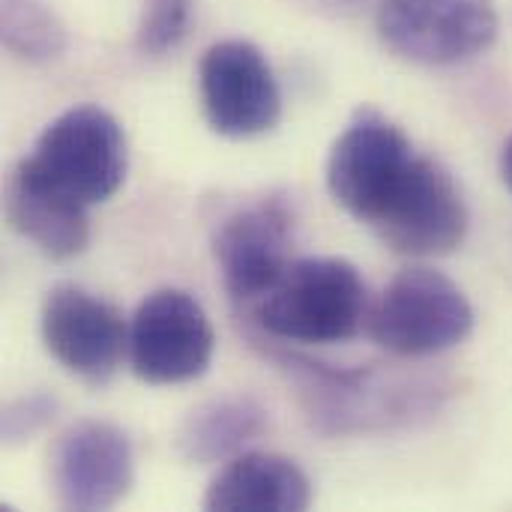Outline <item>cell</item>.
I'll return each mask as SVG.
<instances>
[{"mask_svg":"<svg viewBox=\"0 0 512 512\" xmlns=\"http://www.w3.org/2000/svg\"><path fill=\"white\" fill-rule=\"evenodd\" d=\"M312 504L306 471L276 453H240L210 483L204 507L213 512H303Z\"/></svg>","mask_w":512,"mask_h":512,"instance_id":"13","label":"cell"},{"mask_svg":"<svg viewBox=\"0 0 512 512\" xmlns=\"http://www.w3.org/2000/svg\"><path fill=\"white\" fill-rule=\"evenodd\" d=\"M294 219L279 198H264L231 213L213 237V261L234 300H261L291 264Z\"/></svg>","mask_w":512,"mask_h":512,"instance_id":"11","label":"cell"},{"mask_svg":"<svg viewBox=\"0 0 512 512\" xmlns=\"http://www.w3.org/2000/svg\"><path fill=\"white\" fill-rule=\"evenodd\" d=\"M474 330V306L465 291L432 267H408L393 276L369 312L375 345L396 357H432L462 345Z\"/></svg>","mask_w":512,"mask_h":512,"instance_id":"3","label":"cell"},{"mask_svg":"<svg viewBox=\"0 0 512 512\" xmlns=\"http://www.w3.org/2000/svg\"><path fill=\"white\" fill-rule=\"evenodd\" d=\"M24 162L51 186L93 207L123 186L129 147L114 114L99 105H78L42 129Z\"/></svg>","mask_w":512,"mask_h":512,"instance_id":"4","label":"cell"},{"mask_svg":"<svg viewBox=\"0 0 512 512\" xmlns=\"http://www.w3.org/2000/svg\"><path fill=\"white\" fill-rule=\"evenodd\" d=\"M330 9H336V12H357V9H363L369 0H324Z\"/></svg>","mask_w":512,"mask_h":512,"instance_id":"19","label":"cell"},{"mask_svg":"<svg viewBox=\"0 0 512 512\" xmlns=\"http://www.w3.org/2000/svg\"><path fill=\"white\" fill-rule=\"evenodd\" d=\"M54 411V402L45 396H30V399H18L15 405L6 408L3 414V438L6 441H18L33 435Z\"/></svg>","mask_w":512,"mask_h":512,"instance_id":"17","label":"cell"},{"mask_svg":"<svg viewBox=\"0 0 512 512\" xmlns=\"http://www.w3.org/2000/svg\"><path fill=\"white\" fill-rule=\"evenodd\" d=\"M372 231L399 255H447L468 234V204L450 171L420 156L402 195Z\"/></svg>","mask_w":512,"mask_h":512,"instance_id":"10","label":"cell"},{"mask_svg":"<svg viewBox=\"0 0 512 512\" xmlns=\"http://www.w3.org/2000/svg\"><path fill=\"white\" fill-rule=\"evenodd\" d=\"M198 93L210 129L222 138H258L282 117V90L273 66L243 39H225L198 63Z\"/></svg>","mask_w":512,"mask_h":512,"instance_id":"7","label":"cell"},{"mask_svg":"<svg viewBox=\"0 0 512 512\" xmlns=\"http://www.w3.org/2000/svg\"><path fill=\"white\" fill-rule=\"evenodd\" d=\"M3 210L12 231L51 261H69L90 243V207L42 180L24 159L9 171Z\"/></svg>","mask_w":512,"mask_h":512,"instance_id":"12","label":"cell"},{"mask_svg":"<svg viewBox=\"0 0 512 512\" xmlns=\"http://www.w3.org/2000/svg\"><path fill=\"white\" fill-rule=\"evenodd\" d=\"M132 480V444L114 423L81 420L51 450V492L63 510H111L129 495Z\"/></svg>","mask_w":512,"mask_h":512,"instance_id":"9","label":"cell"},{"mask_svg":"<svg viewBox=\"0 0 512 512\" xmlns=\"http://www.w3.org/2000/svg\"><path fill=\"white\" fill-rule=\"evenodd\" d=\"M189 24V0H144L138 21L141 54L159 57L180 45Z\"/></svg>","mask_w":512,"mask_h":512,"instance_id":"16","label":"cell"},{"mask_svg":"<svg viewBox=\"0 0 512 512\" xmlns=\"http://www.w3.org/2000/svg\"><path fill=\"white\" fill-rule=\"evenodd\" d=\"M420 153L384 114L363 108L333 141L327 156V189L333 201L369 228L402 195Z\"/></svg>","mask_w":512,"mask_h":512,"instance_id":"2","label":"cell"},{"mask_svg":"<svg viewBox=\"0 0 512 512\" xmlns=\"http://www.w3.org/2000/svg\"><path fill=\"white\" fill-rule=\"evenodd\" d=\"M39 327L48 354L87 384H105L129 351L120 312L75 285H54L45 294Z\"/></svg>","mask_w":512,"mask_h":512,"instance_id":"8","label":"cell"},{"mask_svg":"<svg viewBox=\"0 0 512 512\" xmlns=\"http://www.w3.org/2000/svg\"><path fill=\"white\" fill-rule=\"evenodd\" d=\"M0 36L15 57L33 63L54 60L66 48V27L45 0H3Z\"/></svg>","mask_w":512,"mask_h":512,"instance_id":"15","label":"cell"},{"mask_svg":"<svg viewBox=\"0 0 512 512\" xmlns=\"http://www.w3.org/2000/svg\"><path fill=\"white\" fill-rule=\"evenodd\" d=\"M381 42L420 66H453L489 51L501 18L492 0H381Z\"/></svg>","mask_w":512,"mask_h":512,"instance_id":"5","label":"cell"},{"mask_svg":"<svg viewBox=\"0 0 512 512\" xmlns=\"http://www.w3.org/2000/svg\"><path fill=\"white\" fill-rule=\"evenodd\" d=\"M267 429V411L252 396H222L198 405L183 420L174 447L192 465L231 462Z\"/></svg>","mask_w":512,"mask_h":512,"instance_id":"14","label":"cell"},{"mask_svg":"<svg viewBox=\"0 0 512 512\" xmlns=\"http://www.w3.org/2000/svg\"><path fill=\"white\" fill-rule=\"evenodd\" d=\"M213 351L216 333L204 306L180 288L153 291L129 321L126 357L144 384H189L207 372Z\"/></svg>","mask_w":512,"mask_h":512,"instance_id":"6","label":"cell"},{"mask_svg":"<svg viewBox=\"0 0 512 512\" xmlns=\"http://www.w3.org/2000/svg\"><path fill=\"white\" fill-rule=\"evenodd\" d=\"M501 177H504V183L510 186L512 192V135L507 138L504 150H501Z\"/></svg>","mask_w":512,"mask_h":512,"instance_id":"18","label":"cell"},{"mask_svg":"<svg viewBox=\"0 0 512 512\" xmlns=\"http://www.w3.org/2000/svg\"><path fill=\"white\" fill-rule=\"evenodd\" d=\"M369 291L345 258H297L258 300L264 333L297 345H336L369 321Z\"/></svg>","mask_w":512,"mask_h":512,"instance_id":"1","label":"cell"}]
</instances>
